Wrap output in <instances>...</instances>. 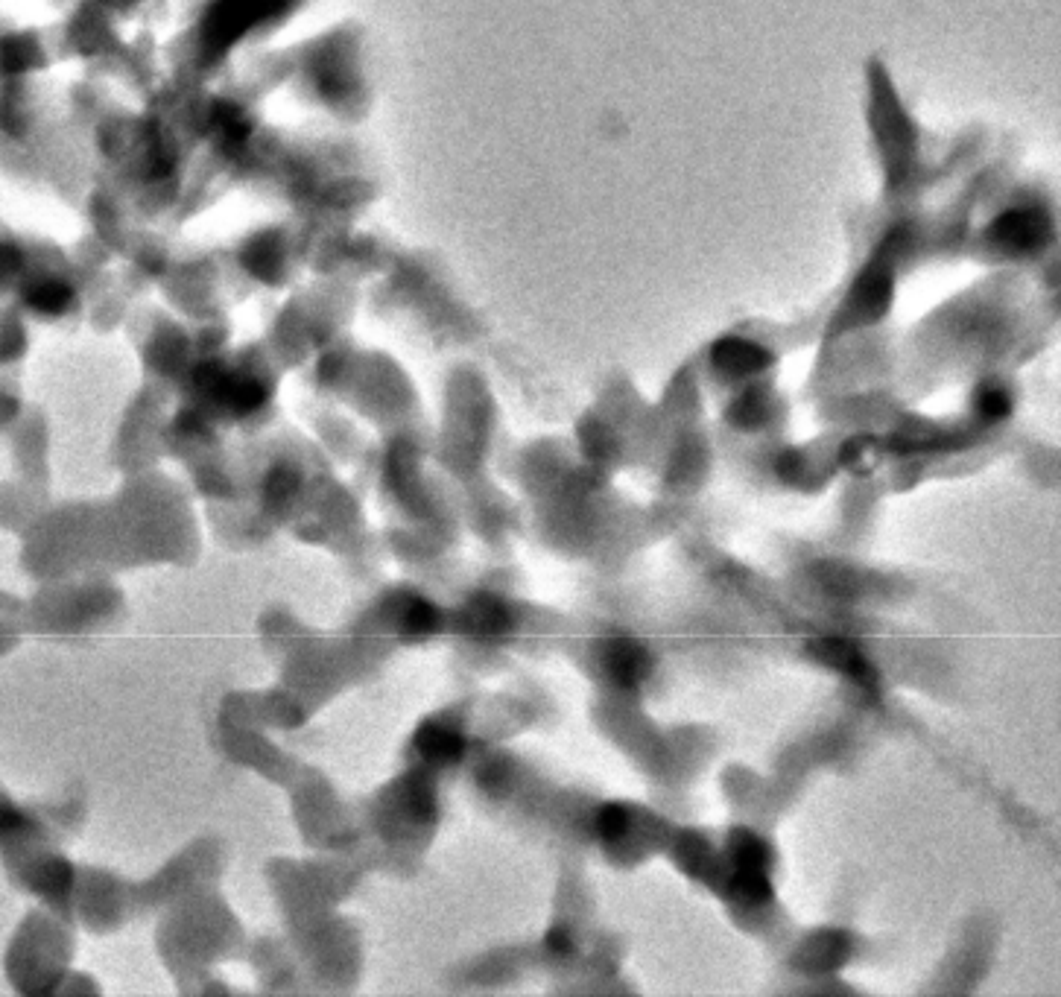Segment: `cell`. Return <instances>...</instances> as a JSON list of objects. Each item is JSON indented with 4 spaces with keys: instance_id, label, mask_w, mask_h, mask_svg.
<instances>
[{
    "instance_id": "6da1fadb",
    "label": "cell",
    "mask_w": 1061,
    "mask_h": 997,
    "mask_svg": "<svg viewBox=\"0 0 1061 997\" xmlns=\"http://www.w3.org/2000/svg\"><path fill=\"white\" fill-rule=\"evenodd\" d=\"M608 676L623 688H638L649 673V652L632 638H617L606 650Z\"/></svg>"
},
{
    "instance_id": "7a4b0ae2",
    "label": "cell",
    "mask_w": 1061,
    "mask_h": 997,
    "mask_svg": "<svg viewBox=\"0 0 1061 997\" xmlns=\"http://www.w3.org/2000/svg\"><path fill=\"white\" fill-rule=\"evenodd\" d=\"M816 655H819L825 664L836 667L839 673L851 676L860 688L874 691V685H877L874 667L869 664V658L857 650L851 641H845V638H828V641H819V644H816Z\"/></svg>"
},
{
    "instance_id": "3957f363",
    "label": "cell",
    "mask_w": 1061,
    "mask_h": 997,
    "mask_svg": "<svg viewBox=\"0 0 1061 997\" xmlns=\"http://www.w3.org/2000/svg\"><path fill=\"white\" fill-rule=\"evenodd\" d=\"M731 892L746 901V904H763L772 895V886L763 869H752V866H737L734 878H731Z\"/></svg>"
},
{
    "instance_id": "277c9868",
    "label": "cell",
    "mask_w": 1061,
    "mask_h": 997,
    "mask_svg": "<svg viewBox=\"0 0 1061 997\" xmlns=\"http://www.w3.org/2000/svg\"><path fill=\"white\" fill-rule=\"evenodd\" d=\"M734 860L737 866H752V869H766L769 863V845L763 843L755 834L740 837L734 845Z\"/></svg>"
},
{
    "instance_id": "5b68a950",
    "label": "cell",
    "mask_w": 1061,
    "mask_h": 997,
    "mask_svg": "<svg viewBox=\"0 0 1061 997\" xmlns=\"http://www.w3.org/2000/svg\"><path fill=\"white\" fill-rule=\"evenodd\" d=\"M427 752L439 755V758H454L459 752V740H456L451 731H436L430 740H427Z\"/></svg>"
}]
</instances>
